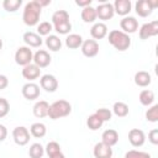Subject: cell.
<instances>
[{
    "mask_svg": "<svg viewBox=\"0 0 158 158\" xmlns=\"http://www.w3.org/2000/svg\"><path fill=\"white\" fill-rule=\"evenodd\" d=\"M41 12H42V7L38 5V2L36 0L27 2L25 5L23 14H22V20H23L25 25H27V26L37 25L40 21Z\"/></svg>",
    "mask_w": 158,
    "mask_h": 158,
    "instance_id": "cell-1",
    "label": "cell"
},
{
    "mask_svg": "<svg viewBox=\"0 0 158 158\" xmlns=\"http://www.w3.org/2000/svg\"><path fill=\"white\" fill-rule=\"evenodd\" d=\"M109 43L117 51H126L131 46V38L127 33L120 30H112L109 33Z\"/></svg>",
    "mask_w": 158,
    "mask_h": 158,
    "instance_id": "cell-2",
    "label": "cell"
},
{
    "mask_svg": "<svg viewBox=\"0 0 158 158\" xmlns=\"http://www.w3.org/2000/svg\"><path fill=\"white\" fill-rule=\"evenodd\" d=\"M70 112H72V105L67 100H63V99L54 101L52 105H49V109H48V116L52 120L65 117Z\"/></svg>",
    "mask_w": 158,
    "mask_h": 158,
    "instance_id": "cell-3",
    "label": "cell"
},
{
    "mask_svg": "<svg viewBox=\"0 0 158 158\" xmlns=\"http://www.w3.org/2000/svg\"><path fill=\"white\" fill-rule=\"evenodd\" d=\"M32 60H33V53L30 49V47L22 46V47H19L16 49V52H15V62L19 65L25 67L27 64H31Z\"/></svg>",
    "mask_w": 158,
    "mask_h": 158,
    "instance_id": "cell-4",
    "label": "cell"
},
{
    "mask_svg": "<svg viewBox=\"0 0 158 158\" xmlns=\"http://www.w3.org/2000/svg\"><path fill=\"white\" fill-rule=\"evenodd\" d=\"M158 6V1L152 0H138L136 2V14L141 17H147L152 14V11Z\"/></svg>",
    "mask_w": 158,
    "mask_h": 158,
    "instance_id": "cell-5",
    "label": "cell"
},
{
    "mask_svg": "<svg viewBox=\"0 0 158 158\" xmlns=\"http://www.w3.org/2000/svg\"><path fill=\"white\" fill-rule=\"evenodd\" d=\"M30 136L31 133L25 126H17L12 131V138L19 146H26L30 142Z\"/></svg>",
    "mask_w": 158,
    "mask_h": 158,
    "instance_id": "cell-6",
    "label": "cell"
},
{
    "mask_svg": "<svg viewBox=\"0 0 158 158\" xmlns=\"http://www.w3.org/2000/svg\"><path fill=\"white\" fill-rule=\"evenodd\" d=\"M95 11H96V17H99V19L102 20V21L110 20V19H112V16L115 15L114 5L110 4V2H107V1L99 4L98 7H95Z\"/></svg>",
    "mask_w": 158,
    "mask_h": 158,
    "instance_id": "cell-7",
    "label": "cell"
},
{
    "mask_svg": "<svg viewBox=\"0 0 158 158\" xmlns=\"http://www.w3.org/2000/svg\"><path fill=\"white\" fill-rule=\"evenodd\" d=\"M138 35L141 40H148L149 37L157 36L158 35V21H152V22L142 25Z\"/></svg>",
    "mask_w": 158,
    "mask_h": 158,
    "instance_id": "cell-8",
    "label": "cell"
},
{
    "mask_svg": "<svg viewBox=\"0 0 158 158\" xmlns=\"http://www.w3.org/2000/svg\"><path fill=\"white\" fill-rule=\"evenodd\" d=\"M40 85L42 89H44L48 93H53L58 89V80L52 74H44L40 79Z\"/></svg>",
    "mask_w": 158,
    "mask_h": 158,
    "instance_id": "cell-9",
    "label": "cell"
},
{
    "mask_svg": "<svg viewBox=\"0 0 158 158\" xmlns=\"http://www.w3.org/2000/svg\"><path fill=\"white\" fill-rule=\"evenodd\" d=\"M81 52L85 57L93 58L99 53V43L95 40H85L81 43Z\"/></svg>",
    "mask_w": 158,
    "mask_h": 158,
    "instance_id": "cell-10",
    "label": "cell"
},
{
    "mask_svg": "<svg viewBox=\"0 0 158 158\" xmlns=\"http://www.w3.org/2000/svg\"><path fill=\"white\" fill-rule=\"evenodd\" d=\"M120 27L125 33H135L138 30V21L133 16H125L120 21Z\"/></svg>",
    "mask_w": 158,
    "mask_h": 158,
    "instance_id": "cell-11",
    "label": "cell"
},
{
    "mask_svg": "<svg viewBox=\"0 0 158 158\" xmlns=\"http://www.w3.org/2000/svg\"><path fill=\"white\" fill-rule=\"evenodd\" d=\"M128 141L133 147H141L146 142V135L139 128H132L128 132Z\"/></svg>",
    "mask_w": 158,
    "mask_h": 158,
    "instance_id": "cell-12",
    "label": "cell"
},
{
    "mask_svg": "<svg viewBox=\"0 0 158 158\" xmlns=\"http://www.w3.org/2000/svg\"><path fill=\"white\" fill-rule=\"evenodd\" d=\"M51 56L44 49H38L33 54V64H36L38 68H46L51 64Z\"/></svg>",
    "mask_w": 158,
    "mask_h": 158,
    "instance_id": "cell-13",
    "label": "cell"
},
{
    "mask_svg": "<svg viewBox=\"0 0 158 158\" xmlns=\"http://www.w3.org/2000/svg\"><path fill=\"white\" fill-rule=\"evenodd\" d=\"M21 93H22L25 99H27V100H36L40 96V86L37 84L30 81V83H26L22 86Z\"/></svg>",
    "mask_w": 158,
    "mask_h": 158,
    "instance_id": "cell-14",
    "label": "cell"
},
{
    "mask_svg": "<svg viewBox=\"0 0 158 158\" xmlns=\"http://www.w3.org/2000/svg\"><path fill=\"white\" fill-rule=\"evenodd\" d=\"M40 75H41V68H38L36 64H32V63L27 64L22 69V77L28 81L36 80L37 78H40Z\"/></svg>",
    "mask_w": 158,
    "mask_h": 158,
    "instance_id": "cell-15",
    "label": "cell"
},
{
    "mask_svg": "<svg viewBox=\"0 0 158 158\" xmlns=\"http://www.w3.org/2000/svg\"><path fill=\"white\" fill-rule=\"evenodd\" d=\"M94 157L95 158H111L112 157V148L106 146L102 142H99L94 146Z\"/></svg>",
    "mask_w": 158,
    "mask_h": 158,
    "instance_id": "cell-16",
    "label": "cell"
},
{
    "mask_svg": "<svg viewBox=\"0 0 158 158\" xmlns=\"http://www.w3.org/2000/svg\"><path fill=\"white\" fill-rule=\"evenodd\" d=\"M90 35L95 41L96 40H101L107 35V26L104 22H96L90 28Z\"/></svg>",
    "mask_w": 158,
    "mask_h": 158,
    "instance_id": "cell-17",
    "label": "cell"
},
{
    "mask_svg": "<svg viewBox=\"0 0 158 158\" xmlns=\"http://www.w3.org/2000/svg\"><path fill=\"white\" fill-rule=\"evenodd\" d=\"M101 139H102V141H101L102 143H105L106 146L112 147V146H115V144L117 143V141H118V133H117V131L114 130V128L105 130V131L102 132Z\"/></svg>",
    "mask_w": 158,
    "mask_h": 158,
    "instance_id": "cell-18",
    "label": "cell"
},
{
    "mask_svg": "<svg viewBox=\"0 0 158 158\" xmlns=\"http://www.w3.org/2000/svg\"><path fill=\"white\" fill-rule=\"evenodd\" d=\"M112 5H114L115 12L121 16H126L127 14H130L131 7H132V4L130 0H116Z\"/></svg>",
    "mask_w": 158,
    "mask_h": 158,
    "instance_id": "cell-19",
    "label": "cell"
},
{
    "mask_svg": "<svg viewBox=\"0 0 158 158\" xmlns=\"http://www.w3.org/2000/svg\"><path fill=\"white\" fill-rule=\"evenodd\" d=\"M23 42L27 44V47H40L42 44V38L40 35H37L36 32H25L23 33Z\"/></svg>",
    "mask_w": 158,
    "mask_h": 158,
    "instance_id": "cell-20",
    "label": "cell"
},
{
    "mask_svg": "<svg viewBox=\"0 0 158 158\" xmlns=\"http://www.w3.org/2000/svg\"><path fill=\"white\" fill-rule=\"evenodd\" d=\"M152 81V77L148 72H144V70H139L135 74V83L136 85L141 86V88H146L151 84Z\"/></svg>",
    "mask_w": 158,
    "mask_h": 158,
    "instance_id": "cell-21",
    "label": "cell"
},
{
    "mask_svg": "<svg viewBox=\"0 0 158 158\" xmlns=\"http://www.w3.org/2000/svg\"><path fill=\"white\" fill-rule=\"evenodd\" d=\"M48 109H49V104L44 100H40L33 105V115L40 118L48 116Z\"/></svg>",
    "mask_w": 158,
    "mask_h": 158,
    "instance_id": "cell-22",
    "label": "cell"
},
{
    "mask_svg": "<svg viewBox=\"0 0 158 158\" xmlns=\"http://www.w3.org/2000/svg\"><path fill=\"white\" fill-rule=\"evenodd\" d=\"M81 43H83V37L78 33H70L65 38V46L69 49H77L81 47Z\"/></svg>",
    "mask_w": 158,
    "mask_h": 158,
    "instance_id": "cell-23",
    "label": "cell"
},
{
    "mask_svg": "<svg viewBox=\"0 0 158 158\" xmlns=\"http://www.w3.org/2000/svg\"><path fill=\"white\" fill-rule=\"evenodd\" d=\"M30 133L36 137V138H42L46 136L47 133V128H46V125L42 123V122H35L31 125L30 127Z\"/></svg>",
    "mask_w": 158,
    "mask_h": 158,
    "instance_id": "cell-24",
    "label": "cell"
},
{
    "mask_svg": "<svg viewBox=\"0 0 158 158\" xmlns=\"http://www.w3.org/2000/svg\"><path fill=\"white\" fill-rule=\"evenodd\" d=\"M52 22H53V26L69 22V14L65 10H57L52 15Z\"/></svg>",
    "mask_w": 158,
    "mask_h": 158,
    "instance_id": "cell-25",
    "label": "cell"
},
{
    "mask_svg": "<svg viewBox=\"0 0 158 158\" xmlns=\"http://www.w3.org/2000/svg\"><path fill=\"white\" fill-rule=\"evenodd\" d=\"M44 42H46L47 48L51 49V51H53V52L59 51L60 47H62V41H60L59 37L56 36V35H49V36H47Z\"/></svg>",
    "mask_w": 158,
    "mask_h": 158,
    "instance_id": "cell-26",
    "label": "cell"
},
{
    "mask_svg": "<svg viewBox=\"0 0 158 158\" xmlns=\"http://www.w3.org/2000/svg\"><path fill=\"white\" fill-rule=\"evenodd\" d=\"M96 11H95V7H93L91 5L90 6H86L81 10V20L86 23L89 22H94L96 20Z\"/></svg>",
    "mask_w": 158,
    "mask_h": 158,
    "instance_id": "cell-27",
    "label": "cell"
},
{
    "mask_svg": "<svg viewBox=\"0 0 158 158\" xmlns=\"http://www.w3.org/2000/svg\"><path fill=\"white\" fill-rule=\"evenodd\" d=\"M138 99H139V102H141L142 105L149 106V105H152L153 101H154V93H153L152 90H148V89L142 90V91L139 93Z\"/></svg>",
    "mask_w": 158,
    "mask_h": 158,
    "instance_id": "cell-28",
    "label": "cell"
},
{
    "mask_svg": "<svg viewBox=\"0 0 158 158\" xmlns=\"http://www.w3.org/2000/svg\"><path fill=\"white\" fill-rule=\"evenodd\" d=\"M112 111H114V114H115L116 116H118V117H125V116L128 115V106H127V104H125V102H122V101H117V102L114 104Z\"/></svg>",
    "mask_w": 158,
    "mask_h": 158,
    "instance_id": "cell-29",
    "label": "cell"
},
{
    "mask_svg": "<svg viewBox=\"0 0 158 158\" xmlns=\"http://www.w3.org/2000/svg\"><path fill=\"white\" fill-rule=\"evenodd\" d=\"M102 123H104V121H102L98 115H95V114L90 115V116L86 118V125H88V127H89L90 130H93V131L99 130V128L102 126Z\"/></svg>",
    "mask_w": 158,
    "mask_h": 158,
    "instance_id": "cell-30",
    "label": "cell"
},
{
    "mask_svg": "<svg viewBox=\"0 0 158 158\" xmlns=\"http://www.w3.org/2000/svg\"><path fill=\"white\" fill-rule=\"evenodd\" d=\"M43 154H44V148L42 147L41 143H33V144H31V147L28 149L30 158H42Z\"/></svg>",
    "mask_w": 158,
    "mask_h": 158,
    "instance_id": "cell-31",
    "label": "cell"
},
{
    "mask_svg": "<svg viewBox=\"0 0 158 158\" xmlns=\"http://www.w3.org/2000/svg\"><path fill=\"white\" fill-rule=\"evenodd\" d=\"M21 5H22V0H5L2 2L4 9L9 12H15Z\"/></svg>",
    "mask_w": 158,
    "mask_h": 158,
    "instance_id": "cell-32",
    "label": "cell"
},
{
    "mask_svg": "<svg viewBox=\"0 0 158 158\" xmlns=\"http://www.w3.org/2000/svg\"><path fill=\"white\" fill-rule=\"evenodd\" d=\"M53 30V25L48 21H43L37 26V35L40 36H49V32Z\"/></svg>",
    "mask_w": 158,
    "mask_h": 158,
    "instance_id": "cell-33",
    "label": "cell"
},
{
    "mask_svg": "<svg viewBox=\"0 0 158 158\" xmlns=\"http://www.w3.org/2000/svg\"><path fill=\"white\" fill-rule=\"evenodd\" d=\"M146 118L149 122H157L158 121V105H153L151 106L147 111H146Z\"/></svg>",
    "mask_w": 158,
    "mask_h": 158,
    "instance_id": "cell-34",
    "label": "cell"
},
{
    "mask_svg": "<svg viewBox=\"0 0 158 158\" xmlns=\"http://www.w3.org/2000/svg\"><path fill=\"white\" fill-rule=\"evenodd\" d=\"M44 149H46L47 156L49 157V156H53V154L60 152V146H59L58 142H56V141H51V142L47 143V146H46Z\"/></svg>",
    "mask_w": 158,
    "mask_h": 158,
    "instance_id": "cell-35",
    "label": "cell"
},
{
    "mask_svg": "<svg viewBox=\"0 0 158 158\" xmlns=\"http://www.w3.org/2000/svg\"><path fill=\"white\" fill-rule=\"evenodd\" d=\"M125 158H151V154H149V153H147V152L131 149V151L126 152Z\"/></svg>",
    "mask_w": 158,
    "mask_h": 158,
    "instance_id": "cell-36",
    "label": "cell"
},
{
    "mask_svg": "<svg viewBox=\"0 0 158 158\" xmlns=\"http://www.w3.org/2000/svg\"><path fill=\"white\" fill-rule=\"evenodd\" d=\"M95 115H98L104 122H105V121H110L111 117H112V112H111L109 109H105V107L98 109V110L95 111Z\"/></svg>",
    "mask_w": 158,
    "mask_h": 158,
    "instance_id": "cell-37",
    "label": "cell"
},
{
    "mask_svg": "<svg viewBox=\"0 0 158 158\" xmlns=\"http://www.w3.org/2000/svg\"><path fill=\"white\" fill-rule=\"evenodd\" d=\"M10 111V104L6 99L4 98H0V118L1 117H5Z\"/></svg>",
    "mask_w": 158,
    "mask_h": 158,
    "instance_id": "cell-38",
    "label": "cell"
},
{
    "mask_svg": "<svg viewBox=\"0 0 158 158\" xmlns=\"http://www.w3.org/2000/svg\"><path fill=\"white\" fill-rule=\"evenodd\" d=\"M148 141L152 143V144H158V130L157 128H153L149 131L148 133Z\"/></svg>",
    "mask_w": 158,
    "mask_h": 158,
    "instance_id": "cell-39",
    "label": "cell"
},
{
    "mask_svg": "<svg viewBox=\"0 0 158 158\" xmlns=\"http://www.w3.org/2000/svg\"><path fill=\"white\" fill-rule=\"evenodd\" d=\"M7 85H9V79H7V77L4 75V74H0V90L6 89Z\"/></svg>",
    "mask_w": 158,
    "mask_h": 158,
    "instance_id": "cell-40",
    "label": "cell"
},
{
    "mask_svg": "<svg viewBox=\"0 0 158 158\" xmlns=\"http://www.w3.org/2000/svg\"><path fill=\"white\" fill-rule=\"evenodd\" d=\"M6 137H7V128L4 125H0V142L5 141Z\"/></svg>",
    "mask_w": 158,
    "mask_h": 158,
    "instance_id": "cell-41",
    "label": "cell"
},
{
    "mask_svg": "<svg viewBox=\"0 0 158 158\" xmlns=\"http://www.w3.org/2000/svg\"><path fill=\"white\" fill-rule=\"evenodd\" d=\"M75 4H77L78 6H81V7L84 9V7H86V6H90L91 0H75Z\"/></svg>",
    "mask_w": 158,
    "mask_h": 158,
    "instance_id": "cell-42",
    "label": "cell"
},
{
    "mask_svg": "<svg viewBox=\"0 0 158 158\" xmlns=\"http://www.w3.org/2000/svg\"><path fill=\"white\" fill-rule=\"evenodd\" d=\"M36 1L38 2V5H40L41 7L47 6V5H49V4H51V0H36Z\"/></svg>",
    "mask_w": 158,
    "mask_h": 158,
    "instance_id": "cell-43",
    "label": "cell"
},
{
    "mask_svg": "<svg viewBox=\"0 0 158 158\" xmlns=\"http://www.w3.org/2000/svg\"><path fill=\"white\" fill-rule=\"evenodd\" d=\"M48 158H65V156L62 153V151L60 152H58V153H56V154H53V156H49Z\"/></svg>",
    "mask_w": 158,
    "mask_h": 158,
    "instance_id": "cell-44",
    "label": "cell"
},
{
    "mask_svg": "<svg viewBox=\"0 0 158 158\" xmlns=\"http://www.w3.org/2000/svg\"><path fill=\"white\" fill-rule=\"evenodd\" d=\"M1 48H2V40L0 38V51H1Z\"/></svg>",
    "mask_w": 158,
    "mask_h": 158,
    "instance_id": "cell-45",
    "label": "cell"
}]
</instances>
